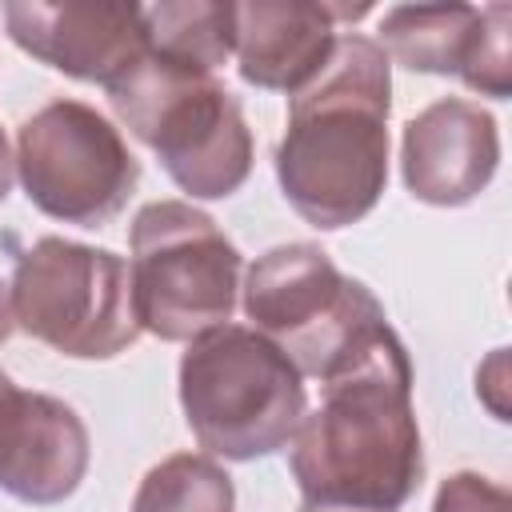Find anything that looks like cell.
<instances>
[{
    "instance_id": "cell-10",
    "label": "cell",
    "mask_w": 512,
    "mask_h": 512,
    "mask_svg": "<svg viewBox=\"0 0 512 512\" xmlns=\"http://www.w3.org/2000/svg\"><path fill=\"white\" fill-rule=\"evenodd\" d=\"M88 428L72 404L8 384L0 392V492L48 508L68 500L88 472Z\"/></svg>"
},
{
    "instance_id": "cell-13",
    "label": "cell",
    "mask_w": 512,
    "mask_h": 512,
    "mask_svg": "<svg viewBox=\"0 0 512 512\" xmlns=\"http://www.w3.org/2000/svg\"><path fill=\"white\" fill-rule=\"evenodd\" d=\"M480 28V8L472 4H396L380 16V48L388 60L432 72L460 76Z\"/></svg>"
},
{
    "instance_id": "cell-5",
    "label": "cell",
    "mask_w": 512,
    "mask_h": 512,
    "mask_svg": "<svg viewBox=\"0 0 512 512\" xmlns=\"http://www.w3.org/2000/svg\"><path fill=\"white\" fill-rule=\"evenodd\" d=\"M304 404V376L256 328H212L180 356V408L212 456L248 464L288 448Z\"/></svg>"
},
{
    "instance_id": "cell-8",
    "label": "cell",
    "mask_w": 512,
    "mask_h": 512,
    "mask_svg": "<svg viewBox=\"0 0 512 512\" xmlns=\"http://www.w3.org/2000/svg\"><path fill=\"white\" fill-rule=\"evenodd\" d=\"M16 176L44 216L104 228L132 200L140 164L108 116L60 96L16 128Z\"/></svg>"
},
{
    "instance_id": "cell-21",
    "label": "cell",
    "mask_w": 512,
    "mask_h": 512,
    "mask_svg": "<svg viewBox=\"0 0 512 512\" xmlns=\"http://www.w3.org/2000/svg\"><path fill=\"white\" fill-rule=\"evenodd\" d=\"M8 384H12V380H8V376H4V372H0V392H4V388H8Z\"/></svg>"
},
{
    "instance_id": "cell-17",
    "label": "cell",
    "mask_w": 512,
    "mask_h": 512,
    "mask_svg": "<svg viewBox=\"0 0 512 512\" xmlns=\"http://www.w3.org/2000/svg\"><path fill=\"white\" fill-rule=\"evenodd\" d=\"M432 512H512V492L480 472H452L440 480Z\"/></svg>"
},
{
    "instance_id": "cell-16",
    "label": "cell",
    "mask_w": 512,
    "mask_h": 512,
    "mask_svg": "<svg viewBox=\"0 0 512 512\" xmlns=\"http://www.w3.org/2000/svg\"><path fill=\"white\" fill-rule=\"evenodd\" d=\"M508 24H512V8L508 4H488L480 8V28H476V44L472 56L460 72V80L492 100H508L512 96V56H508Z\"/></svg>"
},
{
    "instance_id": "cell-3",
    "label": "cell",
    "mask_w": 512,
    "mask_h": 512,
    "mask_svg": "<svg viewBox=\"0 0 512 512\" xmlns=\"http://www.w3.org/2000/svg\"><path fill=\"white\" fill-rule=\"evenodd\" d=\"M108 100L120 124L160 156L172 184L192 200H224L248 180L252 128L216 72L144 52L108 88Z\"/></svg>"
},
{
    "instance_id": "cell-6",
    "label": "cell",
    "mask_w": 512,
    "mask_h": 512,
    "mask_svg": "<svg viewBox=\"0 0 512 512\" xmlns=\"http://www.w3.org/2000/svg\"><path fill=\"white\" fill-rule=\"evenodd\" d=\"M128 244L140 332L188 344L232 320L244 256L208 212L188 200H152L136 212Z\"/></svg>"
},
{
    "instance_id": "cell-19",
    "label": "cell",
    "mask_w": 512,
    "mask_h": 512,
    "mask_svg": "<svg viewBox=\"0 0 512 512\" xmlns=\"http://www.w3.org/2000/svg\"><path fill=\"white\" fill-rule=\"evenodd\" d=\"M296 512H388V508H352V504H320V500H304Z\"/></svg>"
},
{
    "instance_id": "cell-4",
    "label": "cell",
    "mask_w": 512,
    "mask_h": 512,
    "mask_svg": "<svg viewBox=\"0 0 512 512\" xmlns=\"http://www.w3.org/2000/svg\"><path fill=\"white\" fill-rule=\"evenodd\" d=\"M244 316L300 376L320 384L396 340L380 300L316 244H280L256 256L244 276Z\"/></svg>"
},
{
    "instance_id": "cell-11",
    "label": "cell",
    "mask_w": 512,
    "mask_h": 512,
    "mask_svg": "<svg viewBox=\"0 0 512 512\" xmlns=\"http://www.w3.org/2000/svg\"><path fill=\"white\" fill-rule=\"evenodd\" d=\"M500 132L488 108L444 96L404 124L400 168L420 204L460 208L472 204L496 176Z\"/></svg>"
},
{
    "instance_id": "cell-1",
    "label": "cell",
    "mask_w": 512,
    "mask_h": 512,
    "mask_svg": "<svg viewBox=\"0 0 512 512\" xmlns=\"http://www.w3.org/2000/svg\"><path fill=\"white\" fill-rule=\"evenodd\" d=\"M392 64L372 36H336L320 72L288 96L276 180L320 232L364 220L388 184Z\"/></svg>"
},
{
    "instance_id": "cell-9",
    "label": "cell",
    "mask_w": 512,
    "mask_h": 512,
    "mask_svg": "<svg viewBox=\"0 0 512 512\" xmlns=\"http://www.w3.org/2000/svg\"><path fill=\"white\" fill-rule=\"evenodd\" d=\"M4 24L16 48L32 60L84 80L112 88L144 52V8L116 0H12L4 4Z\"/></svg>"
},
{
    "instance_id": "cell-20",
    "label": "cell",
    "mask_w": 512,
    "mask_h": 512,
    "mask_svg": "<svg viewBox=\"0 0 512 512\" xmlns=\"http://www.w3.org/2000/svg\"><path fill=\"white\" fill-rule=\"evenodd\" d=\"M12 328H16V320H12V300H8V288L0 284V344L12 336Z\"/></svg>"
},
{
    "instance_id": "cell-15",
    "label": "cell",
    "mask_w": 512,
    "mask_h": 512,
    "mask_svg": "<svg viewBox=\"0 0 512 512\" xmlns=\"http://www.w3.org/2000/svg\"><path fill=\"white\" fill-rule=\"evenodd\" d=\"M232 476L196 452H176L144 472L128 512H232Z\"/></svg>"
},
{
    "instance_id": "cell-14",
    "label": "cell",
    "mask_w": 512,
    "mask_h": 512,
    "mask_svg": "<svg viewBox=\"0 0 512 512\" xmlns=\"http://www.w3.org/2000/svg\"><path fill=\"white\" fill-rule=\"evenodd\" d=\"M148 52L216 72L232 56V4L224 0H160L144 8Z\"/></svg>"
},
{
    "instance_id": "cell-2",
    "label": "cell",
    "mask_w": 512,
    "mask_h": 512,
    "mask_svg": "<svg viewBox=\"0 0 512 512\" xmlns=\"http://www.w3.org/2000/svg\"><path fill=\"white\" fill-rule=\"evenodd\" d=\"M288 464L304 500L400 512L424 480L412 364L400 340L324 380V400L304 412Z\"/></svg>"
},
{
    "instance_id": "cell-12",
    "label": "cell",
    "mask_w": 512,
    "mask_h": 512,
    "mask_svg": "<svg viewBox=\"0 0 512 512\" xmlns=\"http://www.w3.org/2000/svg\"><path fill=\"white\" fill-rule=\"evenodd\" d=\"M336 44L328 4L240 0L232 4V52L240 80L268 92H300Z\"/></svg>"
},
{
    "instance_id": "cell-18",
    "label": "cell",
    "mask_w": 512,
    "mask_h": 512,
    "mask_svg": "<svg viewBox=\"0 0 512 512\" xmlns=\"http://www.w3.org/2000/svg\"><path fill=\"white\" fill-rule=\"evenodd\" d=\"M12 176H16V156L8 152V140H4V132H0V204H4L8 192H12Z\"/></svg>"
},
{
    "instance_id": "cell-7",
    "label": "cell",
    "mask_w": 512,
    "mask_h": 512,
    "mask_svg": "<svg viewBox=\"0 0 512 512\" xmlns=\"http://www.w3.org/2000/svg\"><path fill=\"white\" fill-rule=\"evenodd\" d=\"M8 300L20 332L72 360H112L140 340L132 276L112 248L40 236L16 256Z\"/></svg>"
}]
</instances>
